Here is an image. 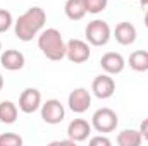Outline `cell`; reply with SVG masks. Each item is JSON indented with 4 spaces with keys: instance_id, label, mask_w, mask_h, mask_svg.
<instances>
[{
    "instance_id": "obj_6",
    "label": "cell",
    "mask_w": 148,
    "mask_h": 146,
    "mask_svg": "<svg viewBox=\"0 0 148 146\" xmlns=\"http://www.w3.org/2000/svg\"><path fill=\"white\" fill-rule=\"evenodd\" d=\"M90 45L83 40H69L66 43V57L74 64H83L90 59Z\"/></svg>"
},
{
    "instance_id": "obj_16",
    "label": "cell",
    "mask_w": 148,
    "mask_h": 146,
    "mask_svg": "<svg viewBox=\"0 0 148 146\" xmlns=\"http://www.w3.org/2000/svg\"><path fill=\"white\" fill-rule=\"evenodd\" d=\"M143 141V136L136 129H124L117 136V145L119 146H140Z\"/></svg>"
},
{
    "instance_id": "obj_22",
    "label": "cell",
    "mask_w": 148,
    "mask_h": 146,
    "mask_svg": "<svg viewBox=\"0 0 148 146\" xmlns=\"http://www.w3.org/2000/svg\"><path fill=\"white\" fill-rule=\"evenodd\" d=\"M140 132H141L143 139H147L148 141V119H145V120L141 122V126H140Z\"/></svg>"
},
{
    "instance_id": "obj_19",
    "label": "cell",
    "mask_w": 148,
    "mask_h": 146,
    "mask_svg": "<svg viewBox=\"0 0 148 146\" xmlns=\"http://www.w3.org/2000/svg\"><path fill=\"white\" fill-rule=\"evenodd\" d=\"M23 145V138L16 132H5L0 134V146H21Z\"/></svg>"
},
{
    "instance_id": "obj_21",
    "label": "cell",
    "mask_w": 148,
    "mask_h": 146,
    "mask_svg": "<svg viewBox=\"0 0 148 146\" xmlns=\"http://www.w3.org/2000/svg\"><path fill=\"white\" fill-rule=\"evenodd\" d=\"M90 145L91 146H110V139L109 138H105V136H95V138H91L90 139Z\"/></svg>"
},
{
    "instance_id": "obj_5",
    "label": "cell",
    "mask_w": 148,
    "mask_h": 146,
    "mask_svg": "<svg viewBox=\"0 0 148 146\" xmlns=\"http://www.w3.org/2000/svg\"><path fill=\"white\" fill-rule=\"evenodd\" d=\"M40 108H41V119L47 124L55 126V124H60L66 119V108H64V105L59 100H55V98L47 100Z\"/></svg>"
},
{
    "instance_id": "obj_10",
    "label": "cell",
    "mask_w": 148,
    "mask_h": 146,
    "mask_svg": "<svg viewBox=\"0 0 148 146\" xmlns=\"http://www.w3.org/2000/svg\"><path fill=\"white\" fill-rule=\"evenodd\" d=\"M91 134V124L84 119H74L67 126V136L74 143H83Z\"/></svg>"
},
{
    "instance_id": "obj_3",
    "label": "cell",
    "mask_w": 148,
    "mask_h": 146,
    "mask_svg": "<svg viewBox=\"0 0 148 146\" xmlns=\"http://www.w3.org/2000/svg\"><path fill=\"white\" fill-rule=\"evenodd\" d=\"M84 36L88 40V43H91L93 46H103L109 43L112 36L110 26L103 19H95V21L88 23V26L84 29Z\"/></svg>"
},
{
    "instance_id": "obj_8",
    "label": "cell",
    "mask_w": 148,
    "mask_h": 146,
    "mask_svg": "<svg viewBox=\"0 0 148 146\" xmlns=\"http://www.w3.org/2000/svg\"><path fill=\"white\" fill-rule=\"evenodd\" d=\"M67 105L74 113H84L91 107V95L86 88H76L74 91L69 93Z\"/></svg>"
},
{
    "instance_id": "obj_14",
    "label": "cell",
    "mask_w": 148,
    "mask_h": 146,
    "mask_svg": "<svg viewBox=\"0 0 148 146\" xmlns=\"http://www.w3.org/2000/svg\"><path fill=\"white\" fill-rule=\"evenodd\" d=\"M64 12L71 21H81L88 14L84 0H67L66 5H64Z\"/></svg>"
},
{
    "instance_id": "obj_2",
    "label": "cell",
    "mask_w": 148,
    "mask_h": 146,
    "mask_svg": "<svg viewBox=\"0 0 148 146\" xmlns=\"http://www.w3.org/2000/svg\"><path fill=\"white\" fill-rule=\"evenodd\" d=\"M38 48L43 52V55L48 60H62L66 57V43L62 40V35L55 28L43 29L38 35Z\"/></svg>"
},
{
    "instance_id": "obj_23",
    "label": "cell",
    "mask_w": 148,
    "mask_h": 146,
    "mask_svg": "<svg viewBox=\"0 0 148 146\" xmlns=\"http://www.w3.org/2000/svg\"><path fill=\"white\" fill-rule=\"evenodd\" d=\"M140 3H141V7H145V9L148 7V0H140Z\"/></svg>"
},
{
    "instance_id": "obj_7",
    "label": "cell",
    "mask_w": 148,
    "mask_h": 146,
    "mask_svg": "<svg viewBox=\"0 0 148 146\" xmlns=\"http://www.w3.org/2000/svg\"><path fill=\"white\" fill-rule=\"evenodd\" d=\"M91 91L97 98L100 100H107L115 93V81L114 77H110V74H100L93 79L91 83Z\"/></svg>"
},
{
    "instance_id": "obj_11",
    "label": "cell",
    "mask_w": 148,
    "mask_h": 146,
    "mask_svg": "<svg viewBox=\"0 0 148 146\" xmlns=\"http://www.w3.org/2000/svg\"><path fill=\"white\" fill-rule=\"evenodd\" d=\"M100 65H102V69L107 74L114 76V74H121L124 71L126 60H124V57H122L121 53H117V52H107V53L100 59Z\"/></svg>"
},
{
    "instance_id": "obj_9",
    "label": "cell",
    "mask_w": 148,
    "mask_h": 146,
    "mask_svg": "<svg viewBox=\"0 0 148 146\" xmlns=\"http://www.w3.org/2000/svg\"><path fill=\"white\" fill-rule=\"evenodd\" d=\"M41 107V93L36 88H26L19 96V110L24 113H33Z\"/></svg>"
},
{
    "instance_id": "obj_18",
    "label": "cell",
    "mask_w": 148,
    "mask_h": 146,
    "mask_svg": "<svg viewBox=\"0 0 148 146\" xmlns=\"http://www.w3.org/2000/svg\"><path fill=\"white\" fill-rule=\"evenodd\" d=\"M84 5H86V12L100 14V12H103L107 9L109 0H84Z\"/></svg>"
},
{
    "instance_id": "obj_15",
    "label": "cell",
    "mask_w": 148,
    "mask_h": 146,
    "mask_svg": "<svg viewBox=\"0 0 148 146\" xmlns=\"http://www.w3.org/2000/svg\"><path fill=\"white\" fill-rule=\"evenodd\" d=\"M17 113H19V108L16 103L9 102V100H3L0 102V122L3 124H14L17 120Z\"/></svg>"
},
{
    "instance_id": "obj_20",
    "label": "cell",
    "mask_w": 148,
    "mask_h": 146,
    "mask_svg": "<svg viewBox=\"0 0 148 146\" xmlns=\"http://www.w3.org/2000/svg\"><path fill=\"white\" fill-rule=\"evenodd\" d=\"M12 14L7 9H0V33L9 31V28L12 26Z\"/></svg>"
},
{
    "instance_id": "obj_1",
    "label": "cell",
    "mask_w": 148,
    "mask_h": 146,
    "mask_svg": "<svg viewBox=\"0 0 148 146\" xmlns=\"http://www.w3.org/2000/svg\"><path fill=\"white\" fill-rule=\"evenodd\" d=\"M45 23H47V12L41 7H29L14 23L16 36L21 41H31L35 36L41 33Z\"/></svg>"
},
{
    "instance_id": "obj_17",
    "label": "cell",
    "mask_w": 148,
    "mask_h": 146,
    "mask_svg": "<svg viewBox=\"0 0 148 146\" xmlns=\"http://www.w3.org/2000/svg\"><path fill=\"white\" fill-rule=\"evenodd\" d=\"M129 67L136 72H147L148 71V52L147 50H136L129 55Z\"/></svg>"
},
{
    "instance_id": "obj_4",
    "label": "cell",
    "mask_w": 148,
    "mask_h": 146,
    "mask_svg": "<svg viewBox=\"0 0 148 146\" xmlns=\"http://www.w3.org/2000/svg\"><path fill=\"white\" fill-rule=\"evenodd\" d=\"M117 126H119L117 113L112 108H107V107L98 108L93 113V117H91V127L97 132H100V134H107V132L115 131Z\"/></svg>"
},
{
    "instance_id": "obj_13",
    "label": "cell",
    "mask_w": 148,
    "mask_h": 146,
    "mask_svg": "<svg viewBox=\"0 0 148 146\" xmlns=\"http://www.w3.org/2000/svg\"><path fill=\"white\" fill-rule=\"evenodd\" d=\"M114 36H115V41H117V43L127 46V45H133V43L136 41L138 33H136V28H134L131 23L122 21V23H119V24L115 26Z\"/></svg>"
},
{
    "instance_id": "obj_12",
    "label": "cell",
    "mask_w": 148,
    "mask_h": 146,
    "mask_svg": "<svg viewBox=\"0 0 148 146\" xmlns=\"http://www.w3.org/2000/svg\"><path fill=\"white\" fill-rule=\"evenodd\" d=\"M24 55L19 52V50H14V48H9L5 50L2 55H0V64L5 71H21L24 67Z\"/></svg>"
},
{
    "instance_id": "obj_26",
    "label": "cell",
    "mask_w": 148,
    "mask_h": 146,
    "mask_svg": "<svg viewBox=\"0 0 148 146\" xmlns=\"http://www.w3.org/2000/svg\"><path fill=\"white\" fill-rule=\"evenodd\" d=\"M0 52H2V43H0Z\"/></svg>"
},
{
    "instance_id": "obj_24",
    "label": "cell",
    "mask_w": 148,
    "mask_h": 146,
    "mask_svg": "<svg viewBox=\"0 0 148 146\" xmlns=\"http://www.w3.org/2000/svg\"><path fill=\"white\" fill-rule=\"evenodd\" d=\"M145 26L148 28V7H147V12H145Z\"/></svg>"
},
{
    "instance_id": "obj_25",
    "label": "cell",
    "mask_w": 148,
    "mask_h": 146,
    "mask_svg": "<svg viewBox=\"0 0 148 146\" xmlns=\"http://www.w3.org/2000/svg\"><path fill=\"white\" fill-rule=\"evenodd\" d=\"M3 89V77H2V74H0V91Z\"/></svg>"
}]
</instances>
